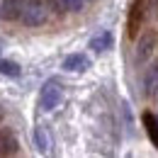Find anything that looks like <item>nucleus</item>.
I'll use <instances>...</instances> for the list:
<instances>
[{
	"mask_svg": "<svg viewBox=\"0 0 158 158\" xmlns=\"http://www.w3.org/2000/svg\"><path fill=\"white\" fill-rule=\"evenodd\" d=\"M46 20H49L46 2L44 0H27V5L22 10V17H20L22 24L24 27H41Z\"/></svg>",
	"mask_w": 158,
	"mask_h": 158,
	"instance_id": "nucleus-1",
	"label": "nucleus"
},
{
	"mask_svg": "<svg viewBox=\"0 0 158 158\" xmlns=\"http://www.w3.org/2000/svg\"><path fill=\"white\" fill-rule=\"evenodd\" d=\"M61 100H63V90H61V85L56 83V80H46L44 88H41V93H39L41 110H44V112H54V110L61 105Z\"/></svg>",
	"mask_w": 158,
	"mask_h": 158,
	"instance_id": "nucleus-2",
	"label": "nucleus"
},
{
	"mask_svg": "<svg viewBox=\"0 0 158 158\" xmlns=\"http://www.w3.org/2000/svg\"><path fill=\"white\" fill-rule=\"evenodd\" d=\"M90 66H93V61L85 54H68L61 61V68L66 73H85V71H90Z\"/></svg>",
	"mask_w": 158,
	"mask_h": 158,
	"instance_id": "nucleus-3",
	"label": "nucleus"
},
{
	"mask_svg": "<svg viewBox=\"0 0 158 158\" xmlns=\"http://www.w3.org/2000/svg\"><path fill=\"white\" fill-rule=\"evenodd\" d=\"M153 49H156V34H153V32H143L141 39H139V44H136V61L139 63L148 61L151 54H153Z\"/></svg>",
	"mask_w": 158,
	"mask_h": 158,
	"instance_id": "nucleus-4",
	"label": "nucleus"
},
{
	"mask_svg": "<svg viewBox=\"0 0 158 158\" xmlns=\"http://www.w3.org/2000/svg\"><path fill=\"white\" fill-rule=\"evenodd\" d=\"M112 44H114L112 32H110V29H102V32H98L93 39L88 41V49H90L93 54H105L107 49H112Z\"/></svg>",
	"mask_w": 158,
	"mask_h": 158,
	"instance_id": "nucleus-5",
	"label": "nucleus"
},
{
	"mask_svg": "<svg viewBox=\"0 0 158 158\" xmlns=\"http://www.w3.org/2000/svg\"><path fill=\"white\" fill-rule=\"evenodd\" d=\"M27 0H2V10H0V20L7 22H17L22 17V10H24Z\"/></svg>",
	"mask_w": 158,
	"mask_h": 158,
	"instance_id": "nucleus-6",
	"label": "nucleus"
},
{
	"mask_svg": "<svg viewBox=\"0 0 158 158\" xmlns=\"http://www.w3.org/2000/svg\"><path fill=\"white\" fill-rule=\"evenodd\" d=\"M143 93L146 98H158V63L148 66V71L143 73Z\"/></svg>",
	"mask_w": 158,
	"mask_h": 158,
	"instance_id": "nucleus-7",
	"label": "nucleus"
},
{
	"mask_svg": "<svg viewBox=\"0 0 158 158\" xmlns=\"http://www.w3.org/2000/svg\"><path fill=\"white\" fill-rule=\"evenodd\" d=\"M17 153V141L10 131H0V156H15Z\"/></svg>",
	"mask_w": 158,
	"mask_h": 158,
	"instance_id": "nucleus-8",
	"label": "nucleus"
},
{
	"mask_svg": "<svg viewBox=\"0 0 158 158\" xmlns=\"http://www.w3.org/2000/svg\"><path fill=\"white\" fill-rule=\"evenodd\" d=\"M34 143H37V148H39L41 153H46L51 148V136H49L46 127H37L34 129Z\"/></svg>",
	"mask_w": 158,
	"mask_h": 158,
	"instance_id": "nucleus-9",
	"label": "nucleus"
},
{
	"mask_svg": "<svg viewBox=\"0 0 158 158\" xmlns=\"http://www.w3.org/2000/svg\"><path fill=\"white\" fill-rule=\"evenodd\" d=\"M59 12H80L85 0H51Z\"/></svg>",
	"mask_w": 158,
	"mask_h": 158,
	"instance_id": "nucleus-10",
	"label": "nucleus"
},
{
	"mask_svg": "<svg viewBox=\"0 0 158 158\" xmlns=\"http://www.w3.org/2000/svg\"><path fill=\"white\" fill-rule=\"evenodd\" d=\"M143 124H146V131H148V136L153 141V146L158 148V117L151 114V112H146L143 114Z\"/></svg>",
	"mask_w": 158,
	"mask_h": 158,
	"instance_id": "nucleus-11",
	"label": "nucleus"
},
{
	"mask_svg": "<svg viewBox=\"0 0 158 158\" xmlns=\"http://www.w3.org/2000/svg\"><path fill=\"white\" fill-rule=\"evenodd\" d=\"M0 76H5V78H20L22 76L20 63H15V61H0Z\"/></svg>",
	"mask_w": 158,
	"mask_h": 158,
	"instance_id": "nucleus-12",
	"label": "nucleus"
},
{
	"mask_svg": "<svg viewBox=\"0 0 158 158\" xmlns=\"http://www.w3.org/2000/svg\"><path fill=\"white\" fill-rule=\"evenodd\" d=\"M2 117H5V112H2V107H0V122H2Z\"/></svg>",
	"mask_w": 158,
	"mask_h": 158,
	"instance_id": "nucleus-13",
	"label": "nucleus"
},
{
	"mask_svg": "<svg viewBox=\"0 0 158 158\" xmlns=\"http://www.w3.org/2000/svg\"><path fill=\"white\" fill-rule=\"evenodd\" d=\"M0 10H2V0H0Z\"/></svg>",
	"mask_w": 158,
	"mask_h": 158,
	"instance_id": "nucleus-14",
	"label": "nucleus"
}]
</instances>
